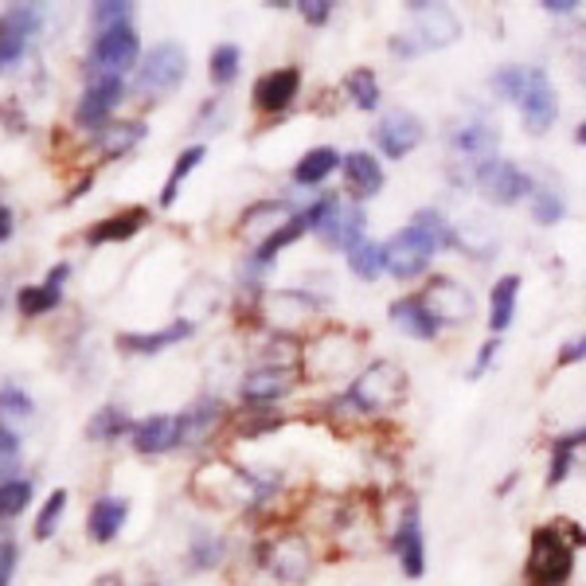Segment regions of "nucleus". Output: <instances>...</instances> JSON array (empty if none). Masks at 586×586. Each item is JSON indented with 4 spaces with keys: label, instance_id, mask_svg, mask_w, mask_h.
I'll return each instance as SVG.
<instances>
[{
    "label": "nucleus",
    "instance_id": "nucleus-30",
    "mask_svg": "<svg viewBox=\"0 0 586 586\" xmlns=\"http://www.w3.org/2000/svg\"><path fill=\"white\" fill-rule=\"evenodd\" d=\"M337 165H345V157H340L337 149H329V145H320V149H309L297 160L293 180H297V184H320L329 172H337Z\"/></svg>",
    "mask_w": 586,
    "mask_h": 586
},
{
    "label": "nucleus",
    "instance_id": "nucleus-53",
    "mask_svg": "<svg viewBox=\"0 0 586 586\" xmlns=\"http://www.w3.org/2000/svg\"><path fill=\"white\" fill-rule=\"evenodd\" d=\"M0 305H4V293H0Z\"/></svg>",
    "mask_w": 586,
    "mask_h": 586
},
{
    "label": "nucleus",
    "instance_id": "nucleus-47",
    "mask_svg": "<svg viewBox=\"0 0 586 586\" xmlns=\"http://www.w3.org/2000/svg\"><path fill=\"white\" fill-rule=\"evenodd\" d=\"M16 235V215H12V207L9 204H0V247Z\"/></svg>",
    "mask_w": 586,
    "mask_h": 586
},
{
    "label": "nucleus",
    "instance_id": "nucleus-52",
    "mask_svg": "<svg viewBox=\"0 0 586 586\" xmlns=\"http://www.w3.org/2000/svg\"><path fill=\"white\" fill-rule=\"evenodd\" d=\"M575 142H578V145H586V122H583V125H578V134H575Z\"/></svg>",
    "mask_w": 586,
    "mask_h": 586
},
{
    "label": "nucleus",
    "instance_id": "nucleus-10",
    "mask_svg": "<svg viewBox=\"0 0 586 586\" xmlns=\"http://www.w3.org/2000/svg\"><path fill=\"white\" fill-rule=\"evenodd\" d=\"M410 12H415L418 47L442 52V47L462 40V20H458V12H453L450 4H422V0H410Z\"/></svg>",
    "mask_w": 586,
    "mask_h": 586
},
{
    "label": "nucleus",
    "instance_id": "nucleus-2",
    "mask_svg": "<svg viewBox=\"0 0 586 586\" xmlns=\"http://www.w3.org/2000/svg\"><path fill=\"white\" fill-rule=\"evenodd\" d=\"M403 395H407V375L395 360H375L364 372L356 375L352 387H348V403L368 415H380V410L399 407Z\"/></svg>",
    "mask_w": 586,
    "mask_h": 586
},
{
    "label": "nucleus",
    "instance_id": "nucleus-35",
    "mask_svg": "<svg viewBox=\"0 0 586 586\" xmlns=\"http://www.w3.org/2000/svg\"><path fill=\"white\" fill-rule=\"evenodd\" d=\"M204 160V145H192V149H184L177 157V165H172V172H169V180H165V188H160V207H172L177 204V195H180V184L188 180V172L195 169Z\"/></svg>",
    "mask_w": 586,
    "mask_h": 586
},
{
    "label": "nucleus",
    "instance_id": "nucleus-11",
    "mask_svg": "<svg viewBox=\"0 0 586 586\" xmlns=\"http://www.w3.org/2000/svg\"><path fill=\"white\" fill-rule=\"evenodd\" d=\"M122 98H125L122 79L90 82V87L82 90L79 106H75V125H79V129H94V134H102V129L110 125V114L122 106Z\"/></svg>",
    "mask_w": 586,
    "mask_h": 586
},
{
    "label": "nucleus",
    "instance_id": "nucleus-14",
    "mask_svg": "<svg viewBox=\"0 0 586 586\" xmlns=\"http://www.w3.org/2000/svg\"><path fill=\"white\" fill-rule=\"evenodd\" d=\"M290 219H293V207L285 204V200H258V204H250L247 212H243L239 235L247 243H255V247H262V243L274 239Z\"/></svg>",
    "mask_w": 586,
    "mask_h": 586
},
{
    "label": "nucleus",
    "instance_id": "nucleus-49",
    "mask_svg": "<svg viewBox=\"0 0 586 586\" xmlns=\"http://www.w3.org/2000/svg\"><path fill=\"white\" fill-rule=\"evenodd\" d=\"M493 356H497V340H488L485 348H481V356H477V368H473V375H481L488 368V360H493Z\"/></svg>",
    "mask_w": 586,
    "mask_h": 586
},
{
    "label": "nucleus",
    "instance_id": "nucleus-17",
    "mask_svg": "<svg viewBox=\"0 0 586 586\" xmlns=\"http://www.w3.org/2000/svg\"><path fill=\"white\" fill-rule=\"evenodd\" d=\"M262 313H267V320L274 325L278 333H293L309 320L313 302L305 297L302 290H274V293L262 297Z\"/></svg>",
    "mask_w": 586,
    "mask_h": 586
},
{
    "label": "nucleus",
    "instance_id": "nucleus-21",
    "mask_svg": "<svg viewBox=\"0 0 586 586\" xmlns=\"http://www.w3.org/2000/svg\"><path fill=\"white\" fill-rule=\"evenodd\" d=\"M192 333V320H172L169 329H157V333H122L117 337V348L129 356H157L165 348L180 345V340Z\"/></svg>",
    "mask_w": 586,
    "mask_h": 586
},
{
    "label": "nucleus",
    "instance_id": "nucleus-20",
    "mask_svg": "<svg viewBox=\"0 0 586 586\" xmlns=\"http://www.w3.org/2000/svg\"><path fill=\"white\" fill-rule=\"evenodd\" d=\"M145 223H149V212H145V207H125V212L106 215V219H98L94 227L87 232V243H90V247H106V243H125V239H134V235L142 232Z\"/></svg>",
    "mask_w": 586,
    "mask_h": 586
},
{
    "label": "nucleus",
    "instance_id": "nucleus-41",
    "mask_svg": "<svg viewBox=\"0 0 586 586\" xmlns=\"http://www.w3.org/2000/svg\"><path fill=\"white\" fill-rule=\"evenodd\" d=\"M219 555H223V543L215 540V536H207V532L192 536V548H188V563H192V571L215 567V563H219Z\"/></svg>",
    "mask_w": 586,
    "mask_h": 586
},
{
    "label": "nucleus",
    "instance_id": "nucleus-3",
    "mask_svg": "<svg viewBox=\"0 0 586 586\" xmlns=\"http://www.w3.org/2000/svg\"><path fill=\"white\" fill-rule=\"evenodd\" d=\"M137 63H142V40H137L134 24H129V27H114V32L94 36L90 55H87V71H90V82L125 79Z\"/></svg>",
    "mask_w": 586,
    "mask_h": 586
},
{
    "label": "nucleus",
    "instance_id": "nucleus-22",
    "mask_svg": "<svg viewBox=\"0 0 586 586\" xmlns=\"http://www.w3.org/2000/svg\"><path fill=\"white\" fill-rule=\"evenodd\" d=\"M293 387V375L290 368H258V372H250L247 380H243V399L255 403V407H262V403H274L282 399L285 391Z\"/></svg>",
    "mask_w": 586,
    "mask_h": 586
},
{
    "label": "nucleus",
    "instance_id": "nucleus-34",
    "mask_svg": "<svg viewBox=\"0 0 586 586\" xmlns=\"http://www.w3.org/2000/svg\"><path fill=\"white\" fill-rule=\"evenodd\" d=\"M32 415H36V403L24 387H16V383L0 387V427L12 430V422H27Z\"/></svg>",
    "mask_w": 586,
    "mask_h": 586
},
{
    "label": "nucleus",
    "instance_id": "nucleus-24",
    "mask_svg": "<svg viewBox=\"0 0 586 586\" xmlns=\"http://www.w3.org/2000/svg\"><path fill=\"white\" fill-rule=\"evenodd\" d=\"M395 551H399V567L407 571L410 578H418L427 571V548H422V528H418V512L410 508L407 520L399 525V536H395Z\"/></svg>",
    "mask_w": 586,
    "mask_h": 586
},
{
    "label": "nucleus",
    "instance_id": "nucleus-43",
    "mask_svg": "<svg viewBox=\"0 0 586 586\" xmlns=\"http://www.w3.org/2000/svg\"><path fill=\"white\" fill-rule=\"evenodd\" d=\"M20 470V438L16 430L0 427V481H12L9 473Z\"/></svg>",
    "mask_w": 586,
    "mask_h": 586
},
{
    "label": "nucleus",
    "instance_id": "nucleus-38",
    "mask_svg": "<svg viewBox=\"0 0 586 586\" xmlns=\"http://www.w3.org/2000/svg\"><path fill=\"white\" fill-rule=\"evenodd\" d=\"M348 94L360 110H375L380 106V79L368 67H360V71L348 75Z\"/></svg>",
    "mask_w": 586,
    "mask_h": 586
},
{
    "label": "nucleus",
    "instance_id": "nucleus-31",
    "mask_svg": "<svg viewBox=\"0 0 586 586\" xmlns=\"http://www.w3.org/2000/svg\"><path fill=\"white\" fill-rule=\"evenodd\" d=\"M348 267H352L356 278L372 282V278H380L383 270H387V247H380V243L364 239L356 250H348Z\"/></svg>",
    "mask_w": 586,
    "mask_h": 586
},
{
    "label": "nucleus",
    "instance_id": "nucleus-46",
    "mask_svg": "<svg viewBox=\"0 0 586 586\" xmlns=\"http://www.w3.org/2000/svg\"><path fill=\"white\" fill-rule=\"evenodd\" d=\"M578 360H586V333H583V337H575L567 348H563V352H560V368L578 364Z\"/></svg>",
    "mask_w": 586,
    "mask_h": 586
},
{
    "label": "nucleus",
    "instance_id": "nucleus-37",
    "mask_svg": "<svg viewBox=\"0 0 586 586\" xmlns=\"http://www.w3.org/2000/svg\"><path fill=\"white\" fill-rule=\"evenodd\" d=\"M32 505V481H0V520H12V516H20L24 508Z\"/></svg>",
    "mask_w": 586,
    "mask_h": 586
},
{
    "label": "nucleus",
    "instance_id": "nucleus-40",
    "mask_svg": "<svg viewBox=\"0 0 586 586\" xmlns=\"http://www.w3.org/2000/svg\"><path fill=\"white\" fill-rule=\"evenodd\" d=\"M63 512H67V488H55L52 497H47V505L40 508V516H36V540H52Z\"/></svg>",
    "mask_w": 586,
    "mask_h": 586
},
{
    "label": "nucleus",
    "instance_id": "nucleus-51",
    "mask_svg": "<svg viewBox=\"0 0 586 586\" xmlns=\"http://www.w3.org/2000/svg\"><path fill=\"white\" fill-rule=\"evenodd\" d=\"M94 586H125V583H122V575H117V571H110V575L94 578Z\"/></svg>",
    "mask_w": 586,
    "mask_h": 586
},
{
    "label": "nucleus",
    "instance_id": "nucleus-1",
    "mask_svg": "<svg viewBox=\"0 0 586 586\" xmlns=\"http://www.w3.org/2000/svg\"><path fill=\"white\" fill-rule=\"evenodd\" d=\"M453 235L438 212H418L395 239L387 243V270L395 278H418L430 267V258L450 243Z\"/></svg>",
    "mask_w": 586,
    "mask_h": 586
},
{
    "label": "nucleus",
    "instance_id": "nucleus-36",
    "mask_svg": "<svg viewBox=\"0 0 586 586\" xmlns=\"http://www.w3.org/2000/svg\"><path fill=\"white\" fill-rule=\"evenodd\" d=\"M129 16H134V4H125V0H98L94 9H90V27H94V36H102V32H114V27H129Z\"/></svg>",
    "mask_w": 586,
    "mask_h": 586
},
{
    "label": "nucleus",
    "instance_id": "nucleus-9",
    "mask_svg": "<svg viewBox=\"0 0 586 586\" xmlns=\"http://www.w3.org/2000/svg\"><path fill=\"white\" fill-rule=\"evenodd\" d=\"M477 188L485 200H493V204L508 207V204H520L525 195H532V180H528V172H520L512 165V160H485L477 169Z\"/></svg>",
    "mask_w": 586,
    "mask_h": 586
},
{
    "label": "nucleus",
    "instance_id": "nucleus-27",
    "mask_svg": "<svg viewBox=\"0 0 586 586\" xmlns=\"http://www.w3.org/2000/svg\"><path fill=\"white\" fill-rule=\"evenodd\" d=\"M345 180H348V192L356 200H364V195H375L383 188V169L380 160L368 157V153H352L345 157Z\"/></svg>",
    "mask_w": 586,
    "mask_h": 586
},
{
    "label": "nucleus",
    "instance_id": "nucleus-13",
    "mask_svg": "<svg viewBox=\"0 0 586 586\" xmlns=\"http://www.w3.org/2000/svg\"><path fill=\"white\" fill-rule=\"evenodd\" d=\"M270 571H274L278 583L285 586H302L313 575V555L305 536H278L270 543Z\"/></svg>",
    "mask_w": 586,
    "mask_h": 586
},
{
    "label": "nucleus",
    "instance_id": "nucleus-48",
    "mask_svg": "<svg viewBox=\"0 0 586 586\" xmlns=\"http://www.w3.org/2000/svg\"><path fill=\"white\" fill-rule=\"evenodd\" d=\"M67 278H71V267H67V262H59V267L47 270L44 285H52V290H59V293H63V282H67Z\"/></svg>",
    "mask_w": 586,
    "mask_h": 586
},
{
    "label": "nucleus",
    "instance_id": "nucleus-7",
    "mask_svg": "<svg viewBox=\"0 0 586 586\" xmlns=\"http://www.w3.org/2000/svg\"><path fill=\"white\" fill-rule=\"evenodd\" d=\"M40 24H44V9L40 4H9V9L0 12V71H9V67H16L24 59Z\"/></svg>",
    "mask_w": 586,
    "mask_h": 586
},
{
    "label": "nucleus",
    "instance_id": "nucleus-25",
    "mask_svg": "<svg viewBox=\"0 0 586 586\" xmlns=\"http://www.w3.org/2000/svg\"><path fill=\"white\" fill-rule=\"evenodd\" d=\"M125 516H129V505L122 497H98L94 508L87 516V528L98 543H110L117 540V532L125 528Z\"/></svg>",
    "mask_w": 586,
    "mask_h": 586
},
{
    "label": "nucleus",
    "instance_id": "nucleus-18",
    "mask_svg": "<svg viewBox=\"0 0 586 586\" xmlns=\"http://www.w3.org/2000/svg\"><path fill=\"white\" fill-rule=\"evenodd\" d=\"M453 145V157H465V165H485V160H493V149H497V125L488 122H465L453 129L450 137Z\"/></svg>",
    "mask_w": 586,
    "mask_h": 586
},
{
    "label": "nucleus",
    "instance_id": "nucleus-26",
    "mask_svg": "<svg viewBox=\"0 0 586 586\" xmlns=\"http://www.w3.org/2000/svg\"><path fill=\"white\" fill-rule=\"evenodd\" d=\"M145 134H149L145 122H110L106 129L98 134V153L106 160H117V157H125V153H134L137 145L145 142Z\"/></svg>",
    "mask_w": 586,
    "mask_h": 586
},
{
    "label": "nucleus",
    "instance_id": "nucleus-32",
    "mask_svg": "<svg viewBox=\"0 0 586 586\" xmlns=\"http://www.w3.org/2000/svg\"><path fill=\"white\" fill-rule=\"evenodd\" d=\"M63 302V293L59 290H52V285H24V290L16 293V309H20V317H27V320H36V317H44V313H52L55 305Z\"/></svg>",
    "mask_w": 586,
    "mask_h": 586
},
{
    "label": "nucleus",
    "instance_id": "nucleus-4",
    "mask_svg": "<svg viewBox=\"0 0 586 586\" xmlns=\"http://www.w3.org/2000/svg\"><path fill=\"white\" fill-rule=\"evenodd\" d=\"M575 567V543L560 536V528H536L528 551V578L536 586H563Z\"/></svg>",
    "mask_w": 586,
    "mask_h": 586
},
{
    "label": "nucleus",
    "instance_id": "nucleus-8",
    "mask_svg": "<svg viewBox=\"0 0 586 586\" xmlns=\"http://www.w3.org/2000/svg\"><path fill=\"white\" fill-rule=\"evenodd\" d=\"M512 102L520 106V114H525L532 134H543V129L555 122V114H560L555 87H551V79L540 71V67H525V71H520V90H516Z\"/></svg>",
    "mask_w": 586,
    "mask_h": 586
},
{
    "label": "nucleus",
    "instance_id": "nucleus-12",
    "mask_svg": "<svg viewBox=\"0 0 586 586\" xmlns=\"http://www.w3.org/2000/svg\"><path fill=\"white\" fill-rule=\"evenodd\" d=\"M422 302L435 313L438 325H465V320L473 317V309H477V305H473V293L465 290L462 282H453V278H430Z\"/></svg>",
    "mask_w": 586,
    "mask_h": 586
},
{
    "label": "nucleus",
    "instance_id": "nucleus-6",
    "mask_svg": "<svg viewBox=\"0 0 586 586\" xmlns=\"http://www.w3.org/2000/svg\"><path fill=\"white\" fill-rule=\"evenodd\" d=\"M188 79V52L177 40H160L149 47V55L137 67V87L145 94H172Z\"/></svg>",
    "mask_w": 586,
    "mask_h": 586
},
{
    "label": "nucleus",
    "instance_id": "nucleus-50",
    "mask_svg": "<svg viewBox=\"0 0 586 586\" xmlns=\"http://www.w3.org/2000/svg\"><path fill=\"white\" fill-rule=\"evenodd\" d=\"M575 4H578V0H543V9H548V12H563V16H567V12H575Z\"/></svg>",
    "mask_w": 586,
    "mask_h": 586
},
{
    "label": "nucleus",
    "instance_id": "nucleus-33",
    "mask_svg": "<svg viewBox=\"0 0 586 586\" xmlns=\"http://www.w3.org/2000/svg\"><path fill=\"white\" fill-rule=\"evenodd\" d=\"M450 243H458V247H462L465 255H473V258H488V255H497V235L488 232L485 223H477V219L462 223V227L453 232V239H450Z\"/></svg>",
    "mask_w": 586,
    "mask_h": 586
},
{
    "label": "nucleus",
    "instance_id": "nucleus-19",
    "mask_svg": "<svg viewBox=\"0 0 586 586\" xmlns=\"http://www.w3.org/2000/svg\"><path fill=\"white\" fill-rule=\"evenodd\" d=\"M180 415H149L134 427V450L137 453H169L180 446Z\"/></svg>",
    "mask_w": 586,
    "mask_h": 586
},
{
    "label": "nucleus",
    "instance_id": "nucleus-5",
    "mask_svg": "<svg viewBox=\"0 0 586 586\" xmlns=\"http://www.w3.org/2000/svg\"><path fill=\"white\" fill-rule=\"evenodd\" d=\"M192 493L207 500V505H250L267 493V485H258L250 473L243 470H227V465H204L195 473Z\"/></svg>",
    "mask_w": 586,
    "mask_h": 586
},
{
    "label": "nucleus",
    "instance_id": "nucleus-16",
    "mask_svg": "<svg viewBox=\"0 0 586 586\" xmlns=\"http://www.w3.org/2000/svg\"><path fill=\"white\" fill-rule=\"evenodd\" d=\"M297 90H302V71L297 67H278V71L262 75L255 82V94L250 98H255V106L262 114H282L293 98H297Z\"/></svg>",
    "mask_w": 586,
    "mask_h": 586
},
{
    "label": "nucleus",
    "instance_id": "nucleus-42",
    "mask_svg": "<svg viewBox=\"0 0 586 586\" xmlns=\"http://www.w3.org/2000/svg\"><path fill=\"white\" fill-rule=\"evenodd\" d=\"M532 219L540 223V227H551V223L563 219V200L555 192H548V188H536L532 192Z\"/></svg>",
    "mask_w": 586,
    "mask_h": 586
},
{
    "label": "nucleus",
    "instance_id": "nucleus-28",
    "mask_svg": "<svg viewBox=\"0 0 586 586\" xmlns=\"http://www.w3.org/2000/svg\"><path fill=\"white\" fill-rule=\"evenodd\" d=\"M516 293H520V278L516 274H505L497 285H493V297H488V329L493 333H505L508 325H512Z\"/></svg>",
    "mask_w": 586,
    "mask_h": 586
},
{
    "label": "nucleus",
    "instance_id": "nucleus-15",
    "mask_svg": "<svg viewBox=\"0 0 586 586\" xmlns=\"http://www.w3.org/2000/svg\"><path fill=\"white\" fill-rule=\"evenodd\" d=\"M375 137H380V149L387 153L391 160H399L418 149V142H422V122H418L410 110H391L380 122V129H375Z\"/></svg>",
    "mask_w": 586,
    "mask_h": 586
},
{
    "label": "nucleus",
    "instance_id": "nucleus-44",
    "mask_svg": "<svg viewBox=\"0 0 586 586\" xmlns=\"http://www.w3.org/2000/svg\"><path fill=\"white\" fill-rule=\"evenodd\" d=\"M16 540L12 532H0V586H9L12 575H16Z\"/></svg>",
    "mask_w": 586,
    "mask_h": 586
},
{
    "label": "nucleus",
    "instance_id": "nucleus-29",
    "mask_svg": "<svg viewBox=\"0 0 586 586\" xmlns=\"http://www.w3.org/2000/svg\"><path fill=\"white\" fill-rule=\"evenodd\" d=\"M137 422H129V415H125L122 407H102L90 415L87 422V438L90 442H117L122 435H134Z\"/></svg>",
    "mask_w": 586,
    "mask_h": 586
},
{
    "label": "nucleus",
    "instance_id": "nucleus-23",
    "mask_svg": "<svg viewBox=\"0 0 586 586\" xmlns=\"http://www.w3.org/2000/svg\"><path fill=\"white\" fill-rule=\"evenodd\" d=\"M391 320H395V329H403L407 337L415 340H435L438 337V320L435 313L427 309L422 297H403V302L391 305Z\"/></svg>",
    "mask_w": 586,
    "mask_h": 586
},
{
    "label": "nucleus",
    "instance_id": "nucleus-39",
    "mask_svg": "<svg viewBox=\"0 0 586 586\" xmlns=\"http://www.w3.org/2000/svg\"><path fill=\"white\" fill-rule=\"evenodd\" d=\"M243 67V52L235 44H219L212 52V82H219V87H227V82H235V75H239Z\"/></svg>",
    "mask_w": 586,
    "mask_h": 586
},
{
    "label": "nucleus",
    "instance_id": "nucleus-45",
    "mask_svg": "<svg viewBox=\"0 0 586 586\" xmlns=\"http://www.w3.org/2000/svg\"><path fill=\"white\" fill-rule=\"evenodd\" d=\"M333 12V0H305L302 4V16L309 20V24H325Z\"/></svg>",
    "mask_w": 586,
    "mask_h": 586
}]
</instances>
